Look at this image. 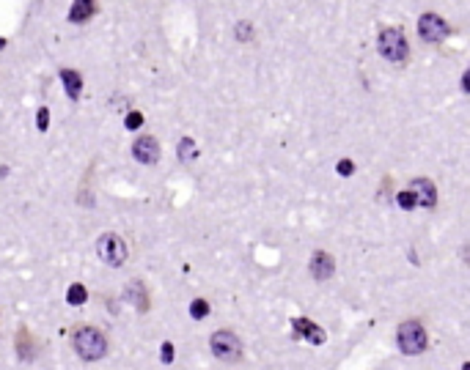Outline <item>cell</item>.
I'll return each mask as SVG.
<instances>
[{"mask_svg":"<svg viewBox=\"0 0 470 370\" xmlns=\"http://www.w3.org/2000/svg\"><path fill=\"white\" fill-rule=\"evenodd\" d=\"M72 343H75V351H78L82 360H99V357H105V351H107L105 335L96 332L94 326H80L78 332L72 335Z\"/></svg>","mask_w":470,"mask_h":370,"instance_id":"cell-1","label":"cell"},{"mask_svg":"<svg viewBox=\"0 0 470 370\" xmlns=\"http://www.w3.org/2000/svg\"><path fill=\"white\" fill-rule=\"evenodd\" d=\"M377 47H380V55L388 58L391 64H404L407 55H410L407 39H404V33H399L396 28H388V30L380 33V44H377Z\"/></svg>","mask_w":470,"mask_h":370,"instance_id":"cell-2","label":"cell"},{"mask_svg":"<svg viewBox=\"0 0 470 370\" xmlns=\"http://www.w3.org/2000/svg\"><path fill=\"white\" fill-rule=\"evenodd\" d=\"M396 340H399V349H401L404 354H421V351L426 349V332H424V326H421L418 321L401 324Z\"/></svg>","mask_w":470,"mask_h":370,"instance_id":"cell-3","label":"cell"},{"mask_svg":"<svg viewBox=\"0 0 470 370\" xmlns=\"http://www.w3.org/2000/svg\"><path fill=\"white\" fill-rule=\"evenodd\" d=\"M209 346H212V354L223 362H236L242 354V343L236 340L234 332H215Z\"/></svg>","mask_w":470,"mask_h":370,"instance_id":"cell-4","label":"cell"},{"mask_svg":"<svg viewBox=\"0 0 470 370\" xmlns=\"http://www.w3.org/2000/svg\"><path fill=\"white\" fill-rule=\"evenodd\" d=\"M418 36L424 41H429V44H437V41H443L449 36V25H446V19L440 14H424L418 19Z\"/></svg>","mask_w":470,"mask_h":370,"instance_id":"cell-5","label":"cell"},{"mask_svg":"<svg viewBox=\"0 0 470 370\" xmlns=\"http://www.w3.org/2000/svg\"><path fill=\"white\" fill-rule=\"evenodd\" d=\"M96 252H99V258H102L105 263H110V266H121V263H124V258H127V247H124V241H121L119 236H113V233H105V236L99 239Z\"/></svg>","mask_w":470,"mask_h":370,"instance_id":"cell-6","label":"cell"},{"mask_svg":"<svg viewBox=\"0 0 470 370\" xmlns=\"http://www.w3.org/2000/svg\"><path fill=\"white\" fill-rule=\"evenodd\" d=\"M410 195L415 198V206H424V209H432L437 203V192L429 178H415L410 184Z\"/></svg>","mask_w":470,"mask_h":370,"instance_id":"cell-7","label":"cell"},{"mask_svg":"<svg viewBox=\"0 0 470 370\" xmlns=\"http://www.w3.org/2000/svg\"><path fill=\"white\" fill-rule=\"evenodd\" d=\"M132 154H135V159H138V162H143V165H155L157 159H159V146H157L155 138L141 135V138L135 140V146H132Z\"/></svg>","mask_w":470,"mask_h":370,"instance_id":"cell-8","label":"cell"},{"mask_svg":"<svg viewBox=\"0 0 470 370\" xmlns=\"http://www.w3.org/2000/svg\"><path fill=\"white\" fill-rule=\"evenodd\" d=\"M333 272H336V261L327 252H316L311 258V275L316 280H327L333 277Z\"/></svg>","mask_w":470,"mask_h":370,"instance_id":"cell-9","label":"cell"},{"mask_svg":"<svg viewBox=\"0 0 470 370\" xmlns=\"http://www.w3.org/2000/svg\"><path fill=\"white\" fill-rule=\"evenodd\" d=\"M96 11V0H75L69 8V19L72 22H85L91 19V14Z\"/></svg>","mask_w":470,"mask_h":370,"instance_id":"cell-10","label":"cell"},{"mask_svg":"<svg viewBox=\"0 0 470 370\" xmlns=\"http://www.w3.org/2000/svg\"><path fill=\"white\" fill-rule=\"evenodd\" d=\"M61 80H64L67 96H69V99H78L80 91H82V77H80L78 72H72V69H64V72H61Z\"/></svg>","mask_w":470,"mask_h":370,"instance_id":"cell-11","label":"cell"},{"mask_svg":"<svg viewBox=\"0 0 470 370\" xmlns=\"http://www.w3.org/2000/svg\"><path fill=\"white\" fill-rule=\"evenodd\" d=\"M195 154H198V151H195V143H193L190 138H184V140L179 143V159H182V162H184V159H187V162L195 159Z\"/></svg>","mask_w":470,"mask_h":370,"instance_id":"cell-12","label":"cell"},{"mask_svg":"<svg viewBox=\"0 0 470 370\" xmlns=\"http://www.w3.org/2000/svg\"><path fill=\"white\" fill-rule=\"evenodd\" d=\"M85 296H88L85 294V288H82L80 283H75V286L67 291V302H69V304H82V302H85Z\"/></svg>","mask_w":470,"mask_h":370,"instance_id":"cell-13","label":"cell"},{"mask_svg":"<svg viewBox=\"0 0 470 370\" xmlns=\"http://www.w3.org/2000/svg\"><path fill=\"white\" fill-rule=\"evenodd\" d=\"M207 313H209V304H207L204 299H195V302L190 304V315H193V318H204Z\"/></svg>","mask_w":470,"mask_h":370,"instance_id":"cell-14","label":"cell"},{"mask_svg":"<svg viewBox=\"0 0 470 370\" xmlns=\"http://www.w3.org/2000/svg\"><path fill=\"white\" fill-rule=\"evenodd\" d=\"M292 326H295V335H297V337H306V335L313 329V324L308 321V318H297Z\"/></svg>","mask_w":470,"mask_h":370,"instance_id":"cell-15","label":"cell"},{"mask_svg":"<svg viewBox=\"0 0 470 370\" xmlns=\"http://www.w3.org/2000/svg\"><path fill=\"white\" fill-rule=\"evenodd\" d=\"M130 296L138 302V307H146V294H143L141 283H132V286H130Z\"/></svg>","mask_w":470,"mask_h":370,"instance_id":"cell-16","label":"cell"},{"mask_svg":"<svg viewBox=\"0 0 470 370\" xmlns=\"http://www.w3.org/2000/svg\"><path fill=\"white\" fill-rule=\"evenodd\" d=\"M124 124H127V129H141V127H143V115L135 110V113H130V115H127V121H124Z\"/></svg>","mask_w":470,"mask_h":370,"instance_id":"cell-17","label":"cell"},{"mask_svg":"<svg viewBox=\"0 0 470 370\" xmlns=\"http://www.w3.org/2000/svg\"><path fill=\"white\" fill-rule=\"evenodd\" d=\"M396 201H399V206H401V209H407V212H410V209H415V198L410 195V189H407V192H399V198H396Z\"/></svg>","mask_w":470,"mask_h":370,"instance_id":"cell-18","label":"cell"},{"mask_svg":"<svg viewBox=\"0 0 470 370\" xmlns=\"http://www.w3.org/2000/svg\"><path fill=\"white\" fill-rule=\"evenodd\" d=\"M250 36H253V28H250L247 22H239V28H236V39H239V41H247Z\"/></svg>","mask_w":470,"mask_h":370,"instance_id":"cell-19","label":"cell"},{"mask_svg":"<svg viewBox=\"0 0 470 370\" xmlns=\"http://www.w3.org/2000/svg\"><path fill=\"white\" fill-rule=\"evenodd\" d=\"M36 124H39V129H42V132L47 129V124H50V110H47V107H42V110H39V118H36Z\"/></svg>","mask_w":470,"mask_h":370,"instance_id":"cell-20","label":"cell"},{"mask_svg":"<svg viewBox=\"0 0 470 370\" xmlns=\"http://www.w3.org/2000/svg\"><path fill=\"white\" fill-rule=\"evenodd\" d=\"M306 337H308L311 343H316V346H319V343H324V332H322V329H319L316 324H313V329L308 332V335H306Z\"/></svg>","mask_w":470,"mask_h":370,"instance_id":"cell-21","label":"cell"},{"mask_svg":"<svg viewBox=\"0 0 470 370\" xmlns=\"http://www.w3.org/2000/svg\"><path fill=\"white\" fill-rule=\"evenodd\" d=\"M352 170H355V165H352L349 159H341V162H338V173H341V176H352Z\"/></svg>","mask_w":470,"mask_h":370,"instance_id":"cell-22","label":"cell"},{"mask_svg":"<svg viewBox=\"0 0 470 370\" xmlns=\"http://www.w3.org/2000/svg\"><path fill=\"white\" fill-rule=\"evenodd\" d=\"M171 360H173V346L165 343V346H162V362H171Z\"/></svg>","mask_w":470,"mask_h":370,"instance_id":"cell-23","label":"cell"},{"mask_svg":"<svg viewBox=\"0 0 470 370\" xmlns=\"http://www.w3.org/2000/svg\"><path fill=\"white\" fill-rule=\"evenodd\" d=\"M468 82H470V74L465 72V74H462V91H470V85H468Z\"/></svg>","mask_w":470,"mask_h":370,"instance_id":"cell-24","label":"cell"}]
</instances>
